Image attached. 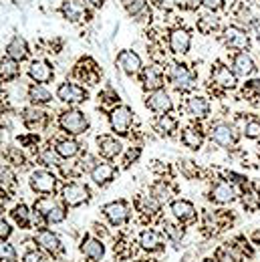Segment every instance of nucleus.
<instances>
[{
	"mask_svg": "<svg viewBox=\"0 0 260 262\" xmlns=\"http://www.w3.org/2000/svg\"><path fill=\"white\" fill-rule=\"evenodd\" d=\"M174 2H176V4H180V6H190V2H192V0H174Z\"/></svg>",
	"mask_w": 260,
	"mask_h": 262,
	"instance_id": "obj_54",
	"label": "nucleus"
},
{
	"mask_svg": "<svg viewBox=\"0 0 260 262\" xmlns=\"http://www.w3.org/2000/svg\"><path fill=\"white\" fill-rule=\"evenodd\" d=\"M162 85H163L162 73L156 67H147L143 71V89L145 91H158V89H162Z\"/></svg>",
	"mask_w": 260,
	"mask_h": 262,
	"instance_id": "obj_26",
	"label": "nucleus"
},
{
	"mask_svg": "<svg viewBox=\"0 0 260 262\" xmlns=\"http://www.w3.org/2000/svg\"><path fill=\"white\" fill-rule=\"evenodd\" d=\"M210 137L220 147H232L238 141V133H236V129L230 123H216L212 127V131H210Z\"/></svg>",
	"mask_w": 260,
	"mask_h": 262,
	"instance_id": "obj_6",
	"label": "nucleus"
},
{
	"mask_svg": "<svg viewBox=\"0 0 260 262\" xmlns=\"http://www.w3.org/2000/svg\"><path fill=\"white\" fill-rule=\"evenodd\" d=\"M182 143L190 149H200L202 143H204V133L198 127H186L182 133Z\"/></svg>",
	"mask_w": 260,
	"mask_h": 262,
	"instance_id": "obj_28",
	"label": "nucleus"
},
{
	"mask_svg": "<svg viewBox=\"0 0 260 262\" xmlns=\"http://www.w3.org/2000/svg\"><path fill=\"white\" fill-rule=\"evenodd\" d=\"M103 214L105 218L111 222V226H123L125 222H129L131 212L127 202L123 200H115V202H109L103 206Z\"/></svg>",
	"mask_w": 260,
	"mask_h": 262,
	"instance_id": "obj_4",
	"label": "nucleus"
},
{
	"mask_svg": "<svg viewBox=\"0 0 260 262\" xmlns=\"http://www.w3.org/2000/svg\"><path fill=\"white\" fill-rule=\"evenodd\" d=\"M139 246H141L143 250L158 252V250L163 248V240L156 230H143V232L139 234Z\"/></svg>",
	"mask_w": 260,
	"mask_h": 262,
	"instance_id": "obj_24",
	"label": "nucleus"
},
{
	"mask_svg": "<svg viewBox=\"0 0 260 262\" xmlns=\"http://www.w3.org/2000/svg\"><path fill=\"white\" fill-rule=\"evenodd\" d=\"M6 55H8V59H12V61H25L27 57H29V47H27V40L23 38V36H14L10 42H8V47H6Z\"/></svg>",
	"mask_w": 260,
	"mask_h": 262,
	"instance_id": "obj_21",
	"label": "nucleus"
},
{
	"mask_svg": "<svg viewBox=\"0 0 260 262\" xmlns=\"http://www.w3.org/2000/svg\"><path fill=\"white\" fill-rule=\"evenodd\" d=\"M167 79L178 91H190L196 87V73L184 63H174L167 69Z\"/></svg>",
	"mask_w": 260,
	"mask_h": 262,
	"instance_id": "obj_1",
	"label": "nucleus"
},
{
	"mask_svg": "<svg viewBox=\"0 0 260 262\" xmlns=\"http://www.w3.org/2000/svg\"><path fill=\"white\" fill-rule=\"evenodd\" d=\"M36 244H40V248H45L49 254H61L63 252V244L61 238L51 232V230H40L36 232Z\"/></svg>",
	"mask_w": 260,
	"mask_h": 262,
	"instance_id": "obj_12",
	"label": "nucleus"
},
{
	"mask_svg": "<svg viewBox=\"0 0 260 262\" xmlns=\"http://www.w3.org/2000/svg\"><path fill=\"white\" fill-rule=\"evenodd\" d=\"M246 91H248V93H256V97H260V79L248 81V83H246Z\"/></svg>",
	"mask_w": 260,
	"mask_h": 262,
	"instance_id": "obj_51",
	"label": "nucleus"
},
{
	"mask_svg": "<svg viewBox=\"0 0 260 262\" xmlns=\"http://www.w3.org/2000/svg\"><path fill=\"white\" fill-rule=\"evenodd\" d=\"M18 77V63L12 59L0 61V81H12Z\"/></svg>",
	"mask_w": 260,
	"mask_h": 262,
	"instance_id": "obj_31",
	"label": "nucleus"
},
{
	"mask_svg": "<svg viewBox=\"0 0 260 262\" xmlns=\"http://www.w3.org/2000/svg\"><path fill=\"white\" fill-rule=\"evenodd\" d=\"M242 204H244L248 210H258L260 194L256 190H244V194H242Z\"/></svg>",
	"mask_w": 260,
	"mask_h": 262,
	"instance_id": "obj_38",
	"label": "nucleus"
},
{
	"mask_svg": "<svg viewBox=\"0 0 260 262\" xmlns=\"http://www.w3.org/2000/svg\"><path fill=\"white\" fill-rule=\"evenodd\" d=\"M57 97L61 99L63 103H69V105H79L83 101H87V91L75 83H61L59 89H57Z\"/></svg>",
	"mask_w": 260,
	"mask_h": 262,
	"instance_id": "obj_8",
	"label": "nucleus"
},
{
	"mask_svg": "<svg viewBox=\"0 0 260 262\" xmlns=\"http://www.w3.org/2000/svg\"><path fill=\"white\" fill-rule=\"evenodd\" d=\"M198 29L204 34L212 33V31L218 29V18H216V16H210V14H204V16L200 18V23H198Z\"/></svg>",
	"mask_w": 260,
	"mask_h": 262,
	"instance_id": "obj_39",
	"label": "nucleus"
},
{
	"mask_svg": "<svg viewBox=\"0 0 260 262\" xmlns=\"http://www.w3.org/2000/svg\"><path fill=\"white\" fill-rule=\"evenodd\" d=\"M139 206H141V212H145V214L154 216V214H158V212H160L162 202H160V200H156L154 196H143L141 200H139Z\"/></svg>",
	"mask_w": 260,
	"mask_h": 262,
	"instance_id": "obj_35",
	"label": "nucleus"
},
{
	"mask_svg": "<svg viewBox=\"0 0 260 262\" xmlns=\"http://www.w3.org/2000/svg\"><path fill=\"white\" fill-rule=\"evenodd\" d=\"M115 176V167L111 164H97L91 169V180L97 184V186H105L113 180Z\"/></svg>",
	"mask_w": 260,
	"mask_h": 262,
	"instance_id": "obj_25",
	"label": "nucleus"
},
{
	"mask_svg": "<svg viewBox=\"0 0 260 262\" xmlns=\"http://www.w3.org/2000/svg\"><path fill=\"white\" fill-rule=\"evenodd\" d=\"M224 40L230 49H236V51H244L248 49V34L244 33L242 29L238 27H228L224 31Z\"/></svg>",
	"mask_w": 260,
	"mask_h": 262,
	"instance_id": "obj_18",
	"label": "nucleus"
},
{
	"mask_svg": "<svg viewBox=\"0 0 260 262\" xmlns=\"http://www.w3.org/2000/svg\"><path fill=\"white\" fill-rule=\"evenodd\" d=\"M109 125L117 135H127L133 125V111L127 105H117L109 115Z\"/></svg>",
	"mask_w": 260,
	"mask_h": 262,
	"instance_id": "obj_3",
	"label": "nucleus"
},
{
	"mask_svg": "<svg viewBox=\"0 0 260 262\" xmlns=\"http://www.w3.org/2000/svg\"><path fill=\"white\" fill-rule=\"evenodd\" d=\"M180 171H182V176H186L188 180H194L200 176V169H198V165L192 162V160H182L180 162Z\"/></svg>",
	"mask_w": 260,
	"mask_h": 262,
	"instance_id": "obj_40",
	"label": "nucleus"
},
{
	"mask_svg": "<svg viewBox=\"0 0 260 262\" xmlns=\"http://www.w3.org/2000/svg\"><path fill=\"white\" fill-rule=\"evenodd\" d=\"M10 234H12V228H10V224H8L6 220H0V240H6Z\"/></svg>",
	"mask_w": 260,
	"mask_h": 262,
	"instance_id": "obj_50",
	"label": "nucleus"
},
{
	"mask_svg": "<svg viewBox=\"0 0 260 262\" xmlns=\"http://www.w3.org/2000/svg\"><path fill=\"white\" fill-rule=\"evenodd\" d=\"M23 262H42V256H40L38 252L31 250V252H27V254L23 256Z\"/></svg>",
	"mask_w": 260,
	"mask_h": 262,
	"instance_id": "obj_52",
	"label": "nucleus"
},
{
	"mask_svg": "<svg viewBox=\"0 0 260 262\" xmlns=\"http://www.w3.org/2000/svg\"><path fill=\"white\" fill-rule=\"evenodd\" d=\"M59 125L61 129L71 133V135H79V133H85L87 127H89V121L85 117L83 111L79 109H69V111H63L61 117H59Z\"/></svg>",
	"mask_w": 260,
	"mask_h": 262,
	"instance_id": "obj_2",
	"label": "nucleus"
},
{
	"mask_svg": "<svg viewBox=\"0 0 260 262\" xmlns=\"http://www.w3.org/2000/svg\"><path fill=\"white\" fill-rule=\"evenodd\" d=\"M55 206H57V204H55V200H53V198H40V200L34 204V210H36V212H40V214L45 216V214H47L49 210H53Z\"/></svg>",
	"mask_w": 260,
	"mask_h": 262,
	"instance_id": "obj_46",
	"label": "nucleus"
},
{
	"mask_svg": "<svg viewBox=\"0 0 260 262\" xmlns=\"http://www.w3.org/2000/svg\"><path fill=\"white\" fill-rule=\"evenodd\" d=\"M77 77H81V79H83L85 83H89V85H97V81H99L97 65H95L91 59L79 61V65H77Z\"/></svg>",
	"mask_w": 260,
	"mask_h": 262,
	"instance_id": "obj_23",
	"label": "nucleus"
},
{
	"mask_svg": "<svg viewBox=\"0 0 260 262\" xmlns=\"http://www.w3.org/2000/svg\"><path fill=\"white\" fill-rule=\"evenodd\" d=\"M0 262H16V250L12 244L0 240Z\"/></svg>",
	"mask_w": 260,
	"mask_h": 262,
	"instance_id": "obj_41",
	"label": "nucleus"
},
{
	"mask_svg": "<svg viewBox=\"0 0 260 262\" xmlns=\"http://www.w3.org/2000/svg\"><path fill=\"white\" fill-rule=\"evenodd\" d=\"M186 109H188V113H190L192 117L202 119V117H206V115L210 113V103H208V99H204V97H192V99H188Z\"/></svg>",
	"mask_w": 260,
	"mask_h": 262,
	"instance_id": "obj_27",
	"label": "nucleus"
},
{
	"mask_svg": "<svg viewBox=\"0 0 260 262\" xmlns=\"http://www.w3.org/2000/svg\"><path fill=\"white\" fill-rule=\"evenodd\" d=\"M145 105H147L151 111H156V113H169L171 107H174L171 99H169V95H167L163 89L151 91L149 97H147V101H145Z\"/></svg>",
	"mask_w": 260,
	"mask_h": 262,
	"instance_id": "obj_13",
	"label": "nucleus"
},
{
	"mask_svg": "<svg viewBox=\"0 0 260 262\" xmlns=\"http://www.w3.org/2000/svg\"><path fill=\"white\" fill-rule=\"evenodd\" d=\"M29 184L36 194H53L57 190V176H53L47 169H36L31 173Z\"/></svg>",
	"mask_w": 260,
	"mask_h": 262,
	"instance_id": "obj_5",
	"label": "nucleus"
},
{
	"mask_svg": "<svg viewBox=\"0 0 260 262\" xmlns=\"http://www.w3.org/2000/svg\"><path fill=\"white\" fill-rule=\"evenodd\" d=\"M254 31H256V38H258V42H260V23L254 25Z\"/></svg>",
	"mask_w": 260,
	"mask_h": 262,
	"instance_id": "obj_55",
	"label": "nucleus"
},
{
	"mask_svg": "<svg viewBox=\"0 0 260 262\" xmlns=\"http://www.w3.org/2000/svg\"><path fill=\"white\" fill-rule=\"evenodd\" d=\"M178 127V119L176 117H171L169 113H163L162 117L158 119V129L162 131V133H167V135H171L174 131Z\"/></svg>",
	"mask_w": 260,
	"mask_h": 262,
	"instance_id": "obj_36",
	"label": "nucleus"
},
{
	"mask_svg": "<svg viewBox=\"0 0 260 262\" xmlns=\"http://www.w3.org/2000/svg\"><path fill=\"white\" fill-rule=\"evenodd\" d=\"M244 135L248 137V139H258L260 137V119H250V121H246V125H244Z\"/></svg>",
	"mask_w": 260,
	"mask_h": 262,
	"instance_id": "obj_44",
	"label": "nucleus"
},
{
	"mask_svg": "<svg viewBox=\"0 0 260 262\" xmlns=\"http://www.w3.org/2000/svg\"><path fill=\"white\" fill-rule=\"evenodd\" d=\"M127 10L137 20H143L145 16H149V8H147V4L143 0H131L129 4H127Z\"/></svg>",
	"mask_w": 260,
	"mask_h": 262,
	"instance_id": "obj_34",
	"label": "nucleus"
},
{
	"mask_svg": "<svg viewBox=\"0 0 260 262\" xmlns=\"http://www.w3.org/2000/svg\"><path fill=\"white\" fill-rule=\"evenodd\" d=\"M79 250H81L87 258H91V260H101L103 254H105V246H103V242L97 240V238H85V240L81 242Z\"/></svg>",
	"mask_w": 260,
	"mask_h": 262,
	"instance_id": "obj_22",
	"label": "nucleus"
},
{
	"mask_svg": "<svg viewBox=\"0 0 260 262\" xmlns=\"http://www.w3.org/2000/svg\"><path fill=\"white\" fill-rule=\"evenodd\" d=\"M45 113L42 111H38V109H27L25 111V123L31 127V129H36V127H40L42 123H45Z\"/></svg>",
	"mask_w": 260,
	"mask_h": 262,
	"instance_id": "obj_33",
	"label": "nucleus"
},
{
	"mask_svg": "<svg viewBox=\"0 0 260 262\" xmlns=\"http://www.w3.org/2000/svg\"><path fill=\"white\" fill-rule=\"evenodd\" d=\"M29 99L33 101L34 105H47L53 95H51V91L45 87V85H40V83H34L33 87L29 89Z\"/></svg>",
	"mask_w": 260,
	"mask_h": 262,
	"instance_id": "obj_29",
	"label": "nucleus"
},
{
	"mask_svg": "<svg viewBox=\"0 0 260 262\" xmlns=\"http://www.w3.org/2000/svg\"><path fill=\"white\" fill-rule=\"evenodd\" d=\"M212 81H214L216 85L224 87V89H234V87H236V83H238V79H236L234 71H230L228 67L220 65V63L212 69Z\"/></svg>",
	"mask_w": 260,
	"mask_h": 262,
	"instance_id": "obj_16",
	"label": "nucleus"
},
{
	"mask_svg": "<svg viewBox=\"0 0 260 262\" xmlns=\"http://www.w3.org/2000/svg\"><path fill=\"white\" fill-rule=\"evenodd\" d=\"M97 145H99V154L107 160H113L121 154L123 145L113 137V135H99L97 137Z\"/></svg>",
	"mask_w": 260,
	"mask_h": 262,
	"instance_id": "obj_15",
	"label": "nucleus"
},
{
	"mask_svg": "<svg viewBox=\"0 0 260 262\" xmlns=\"http://www.w3.org/2000/svg\"><path fill=\"white\" fill-rule=\"evenodd\" d=\"M65 218H67V210L63 206H55L53 210H49V212L45 214L47 224H61Z\"/></svg>",
	"mask_w": 260,
	"mask_h": 262,
	"instance_id": "obj_37",
	"label": "nucleus"
},
{
	"mask_svg": "<svg viewBox=\"0 0 260 262\" xmlns=\"http://www.w3.org/2000/svg\"><path fill=\"white\" fill-rule=\"evenodd\" d=\"M40 162L45 165H59L61 164V156L57 154V149L47 147V149H42V154H40Z\"/></svg>",
	"mask_w": 260,
	"mask_h": 262,
	"instance_id": "obj_43",
	"label": "nucleus"
},
{
	"mask_svg": "<svg viewBox=\"0 0 260 262\" xmlns=\"http://www.w3.org/2000/svg\"><path fill=\"white\" fill-rule=\"evenodd\" d=\"M234 198H236V190L230 182H218L210 192V200L216 204H230L234 202Z\"/></svg>",
	"mask_w": 260,
	"mask_h": 262,
	"instance_id": "obj_20",
	"label": "nucleus"
},
{
	"mask_svg": "<svg viewBox=\"0 0 260 262\" xmlns=\"http://www.w3.org/2000/svg\"><path fill=\"white\" fill-rule=\"evenodd\" d=\"M0 214H2V206H0Z\"/></svg>",
	"mask_w": 260,
	"mask_h": 262,
	"instance_id": "obj_58",
	"label": "nucleus"
},
{
	"mask_svg": "<svg viewBox=\"0 0 260 262\" xmlns=\"http://www.w3.org/2000/svg\"><path fill=\"white\" fill-rule=\"evenodd\" d=\"M206 8H210V10H220L222 6H224V0H200Z\"/></svg>",
	"mask_w": 260,
	"mask_h": 262,
	"instance_id": "obj_49",
	"label": "nucleus"
},
{
	"mask_svg": "<svg viewBox=\"0 0 260 262\" xmlns=\"http://www.w3.org/2000/svg\"><path fill=\"white\" fill-rule=\"evenodd\" d=\"M63 200L69 208H77L89 200V188L85 184H67L63 188Z\"/></svg>",
	"mask_w": 260,
	"mask_h": 262,
	"instance_id": "obj_7",
	"label": "nucleus"
},
{
	"mask_svg": "<svg viewBox=\"0 0 260 262\" xmlns=\"http://www.w3.org/2000/svg\"><path fill=\"white\" fill-rule=\"evenodd\" d=\"M202 262H216V260H210V258H204Z\"/></svg>",
	"mask_w": 260,
	"mask_h": 262,
	"instance_id": "obj_57",
	"label": "nucleus"
},
{
	"mask_svg": "<svg viewBox=\"0 0 260 262\" xmlns=\"http://www.w3.org/2000/svg\"><path fill=\"white\" fill-rule=\"evenodd\" d=\"M87 2H91V4H95V6H101V4H103V0H87Z\"/></svg>",
	"mask_w": 260,
	"mask_h": 262,
	"instance_id": "obj_56",
	"label": "nucleus"
},
{
	"mask_svg": "<svg viewBox=\"0 0 260 262\" xmlns=\"http://www.w3.org/2000/svg\"><path fill=\"white\" fill-rule=\"evenodd\" d=\"M216 262H238V258L230 252V248L220 246V248L216 250Z\"/></svg>",
	"mask_w": 260,
	"mask_h": 262,
	"instance_id": "obj_47",
	"label": "nucleus"
},
{
	"mask_svg": "<svg viewBox=\"0 0 260 262\" xmlns=\"http://www.w3.org/2000/svg\"><path fill=\"white\" fill-rule=\"evenodd\" d=\"M12 218H14V222H16L20 228H27V226L31 224V212H29V208H27L25 204H18V206L12 210Z\"/></svg>",
	"mask_w": 260,
	"mask_h": 262,
	"instance_id": "obj_32",
	"label": "nucleus"
},
{
	"mask_svg": "<svg viewBox=\"0 0 260 262\" xmlns=\"http://www.w3.org/2000/svg\"><path fill=\"white\" fill-rule=\"evenodd\" d=\"M14 184H16V178H14L12 169L2 167V169H0V186H2V188H12Z\"/></svg>",
	"mask_w": 260,
	"mask_h": 262,
	"instance_id": "obj_45",
	"label": "nucleus"
},
{
	"mask_svg": "<svg viewBox=\"0 0 260 262\" xmlns=\"http://www.w3.org/2000/svg\"><path fill=\"white\" fill-rule=\"evenodd\" d=\"M137 156H139V147H137V149H135V151H133V149H131V151H129V156H127V160H125V165H129V162H131V160H135V158H137Z\"/></svg>",
	"mask_w": 260,
	"mask_h": 262,
	"instance_id": "obj_53",
	"label": "nucleus"
},
{
	"mask_svg": "<svg viewBox=\"0 0 260 262\" xmlns=\"http://www.w3.org/2000/svg\"><path fill=\"white\" fill-rule=\"evenodd\" d=\"M117 65L121 67L123 73L135 75V73H139V69H141V57H139L137 53H133V51H121V53L117 55Z\"/></svg>",
	"mask_w": 260,
	"mask_h": 262,
	"instance_id": "obj_19",
	"label": "nucleus"
},
{
	"mask_svg": "<svg viewBox=\"0 0 260 262\" xmlns=\"http://www.w3.org/2000/svg\"><path fill=\"white\" fill-rule=\"evenodd\" d=\"M169 210H171L174 218L180 220V222H192L196 218L194 204L188 202V200H174V202L169 204Z\"/></svg>",
	"mask_w": 260,
	"mask_h": 262,
	"instance_id": "obj_14",
	"label": "nucleus"
},
{
	"mask_svg": "<svg viewBox=\"0 0 260 262\" xmlns=\"http://www.w3.org/2000/svg\"><path fill=\"white\" fill-rule=\"evenodd\" d=\"M165 232H167V236H169L174 242H180V240H182V236H184V230L178 228V226H167Z\"/></svg>",
	"mask_w": 260,
	"mask_h": 262,
	"instance_id": "obj_48",
	"label": "nucleus"
},
{
	"mask_svg": "<svg viewBox=\"0 0 260 262\" xmlns=\"http://www.w3.org/2000/svg\"><path fill=\"white\" fill-rule=\"evenodd\" d=\"M57 154L61 156V158H75L79 151H81V145H79V141H75V139H61L59 143H57Z\"/></svg>",
	"mask_w": 260,
	"mask_h": 262,
	"instance_id": "obj_30",
	"label": "nucleus"
},
{
	"mask_svg": "<svg viewBox=\"0 0 260 262\" xmlns=\"http://www.w3.org/2000/svg\"><path fill=\"white\" fill-rule=\"evenodd\" d=\"M190 45H192V34L186 29H174L169 33V51L174 55H184L190 51Z\"/></svg>",
	"mask_w": 260,
	"mask_h": 262,
	"instance_id": "obj_9",
	"label": "nucleus"
},
{
	"mask_svg": "<svg viewBox=\"0 0 260 262\" xmlns=\"http://www.w3.org/2000/svg\"><path fill=\"white\" fill-rule=\"evenodd\" d=\"M61 12H63V16L69 18L71 23H79V20H85L89 16L87 6H85L83 0H63Z\"/></svg>",
	"mask_w": 260,
	"mask_h": 262,
	"instance_id": "obj_10",
	"label": "nucleus"
},
{
	"mask_svg": "<svg viewBox=\"0 0 260 262\" xmlns=\"http://www.w3.org/2000/svg\"><path fill=\"white\" fill-rule=\"evenodd\" d=\"M29 75H31V79L36 81V83H49L51 79H53V75H55V71H53V67L49 61H45V59H34L31 67H29Z\"/></svg>",
	"mask_w": 260,
	"mask_h": 262,
	"instance_id": "obj_11",
	"label": "nucleus"
},
{
	"mask_svg": "<svg viewBox=\"0 0 260 262\" xmlns=\"http://www.w3.org/2000/svg\"><path fill=\"white\" fill-rule=\"evenodd\" d=\"M151 196L156 198V200H160V202H167V200L171 198V190H169L163 182H158V184H154V188H151Z\"/></svg>",
	"mask_w": 260,
	"mask_h": 262,
	"instance_id": "obj_42",
	"label": "nucleus"
},
{
	"mask_svg": "<svg viewBox=\"0 0 260 262\" xmlns=\"http://www.w3.org/2000/svg\"><path fill=\"white\" fill-rule=\"evenodd\" d=\"M232 71H234L236 77H248V75H252L256 71V65H254V61H252L250 55L238 53L232 59Z\"/></svg>",
	"mask_w": 260,
	"mask_h": 262,
	"instance_id": "obj_17",
	"label": "nucleus"
}]
</instances>
